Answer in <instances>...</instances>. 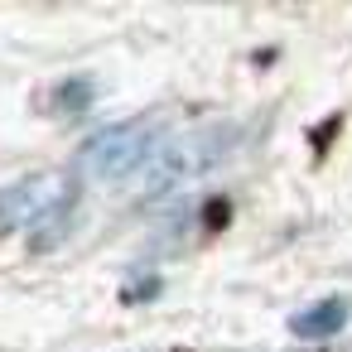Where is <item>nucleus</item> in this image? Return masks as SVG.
<instances>
[{"label": "nucleus", "instance_id": "1", "mask_svg": "<svg viewBox=\"0 0 352 352\" xmlns=\"http://www.w3.org/2000/svg\"><path fill=\"white\" fill-rule=\"evenodd\" d=\"M160 140H164V131L155 121H121V126L92 135L82 145L78 164H82L87 179H126V174L145 169L160 155Z\"/></svg>", "mask_w": 352, "mask_h": 352}, {"label": "nucleus", "instance_id": "2", "mask_svg": "<svg viewBox=\"0 0 352 352\" xmlns=\"http://www.w3.org/2000/svg\"><path fill=\"white\" fill-rule=\"evenodd\" d=\"M58 193H49V179H20L10 188H0V236H10L30 217H39Z\"/></svg>", "mask_w": 352, "mask_h": 352}, {"label": "nucleus", "instance_id": "3", "mask_svg": "<svg viewBox=\"0 0 352 352\" xmlns=\"http://www.w3.org/2000/svg\"><path fill=\"white\" fill-rule=\"evenodd\" d=\"M352 318V299H318V304H309L304 314H294L289 318V333L294 338H304V342H323V338H333V333H342V323Z\"/></svg>", "mask_w": 352, "mask_h": 352}, {"label": "nucleus", "instance_id": "4", "mask_svg": "<svg viewBox=\"0 0 352 352\" xmlns=\"http://www.w3.org/2000/svg\"><path fill=\"white\" fill-rule=\"evenodd\" d=\"M68 232H73V193H58V198L34 217V236H30V246H34V251H54V246L68 241Z\"/></svg>", "mask_w": 352, "mask_h": 352}]
</instances>
